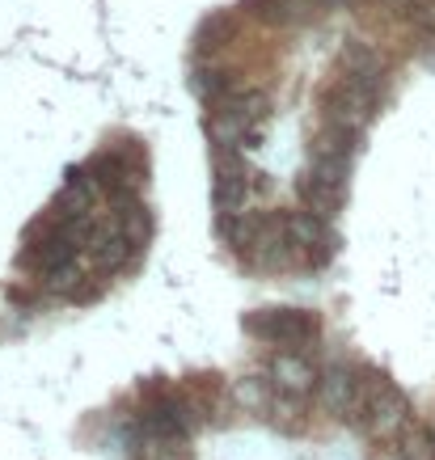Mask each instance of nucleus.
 <instances>
[{
	"label": "nucleus",
	"instance_id": "8",
	"mask_svg": "<svg viewBox=\"0 0 435 460\" xmlns=\"http://www.w3.org/2000/svg\"><path fill=\"white\" fill-rule=\"evenodd\" d=\"M271 385L280 397H292V402H305L317 385H322V372L313 367V359H305L300 350H283L271 363Z\"/></svg>",
	"mask_w": 435,
	"mask_h": 460
},
{
	"label": "nucleus",
	"instance_id": "1",
	"mask_svg": "<svg viewBox=\"0 0 435 460\" xmlns=\"http://www.w3.org/2000/svg\"><path fill=\"white\" fill-rule=\"evenodd\" d=\"M351 153H355V136H351V131L325 127L322 136L313 140L309 169L300 173V203H305V211H313V216H317V220H325V224L342 211Z\"/></svg>",
	"mask_w": 435,
	"mask_h": 460
},
{
	"label": "nucleus",
	"instance_id": "7",
	"mask_svg": "<svg viewBox=\"0 0 435 460\" xmlns=\"http://www.w3.org/2000/svg\"><path fill=\"white\" fill-rule=\"evenodd\" d=\"M317 397L322 405L334 414V419L351 422L355 414V397H360V367H347V363H325L322 367V385H317Z\"/></svg>",
	"mask_w": 435,
	"mask_h": 460
},
{
	"label": "nucleus",
	"instance_id": "13",
	"mask_svg": "<svg viewBox=\"0 0 435 460\" xmlns=\"http://www.w3.org/2000/svg\"><path fill=\"white\" fill-rule=\"evenodd\" d=\"M397 4H414V0H397Z\"/></svg>",
	"mask_w": 435,
	"mask_h": 460
},
{
	"label": "nucleus",
	"instance_id": "9",
	"mask_svg": "<svg viewBox=\"0 0 435 460\" xmlns=\"http://www.w3.org/2000/svg\"><path fill=\"white\" fill-rule=\"evenodd\" d=\"M241 9L258 22H267V26H292L296 17V4L292 0H241Z\"/></svg>",
	"mask_w": 435,
	"mask_h": 460
},
{
	"label": "nucleus",
	"instance_id": "14",
	"mask_svg": "<svg viewBox=\"0 0 435 460\" xmlns=\"http://www.w3.org/2000/svg\"><path fill=\"white\" fill-rule=\"evenodd\" d=\"M322 4H338V0H322Z\"/></svg>",
	"mask_w": 435,
	"mask_h": 460
},
{
	"label": "nucleus",
	"instance_id": "4",
	"mask_svg": "<svg viewBox=\"0 0 435 460\" xmlns=\"http://www.w3.org/2000/svg\"><path fill=\"white\" fill-rule=\"evenodd\" d=\"M283 228H288V253L300 258L305 266H325L334 258V233L313 211H288Z\"/></svg>",
	"mask_w": 435,
	"mask_h": 460
},
{
	"label": "nucleus",
	"instance_id": "11",
	"mask_svg": "<svg viewBox=\"0 0 435 460\" xmlns=\"http://www.w3.org/2000/svg\"><path fill=\"white\" fill-rule=\"evenodd\" d=\"M233 39V17L228 13H216V17H208L203 26H199V51H220L225 42Z\"/></svg>",
	"mask_w": 435,
	"mask_h": 460
},
{
	"label": "nucleus",
	"instance_id": "3",
	"mask_svg": "<svg viewBox=\"0 0 435 460\" xmlns=\"http://www.w3.org/2000/svg\"><path fill=\"white\" fill-rule=\"evenodd\" d=\"M245 334L262 338L271 347L296 350L322 334V317L309 313V308H258V313L245 317Z\"/></svg>",
	"mask_w": 435,
	"mask_h": 460
},
{
	"label": "nucleus",
	"instance_id": "10",
	"mask_svg": "<svg viewBox=\"0 0 435 460\" xmlns=\"http://www.w3.org/2000/svg\"><path fill=\"white\" fill-rule=\"evenodd\" d=\"M397 444H402V456H406V460H435L431 427H419V422H410L406 435H402Z\"/></svg>",
	"mask_w": 435,
	"mask_h": 460
},
{
	"label": "nucleus",
	"instance_id": "15",
	"mask_svg": "<svg viewBox=\"0 0 435 460\" xmlns=\"http://www.w3.org/2000/svg\"><path fill=\"white\" fill-rule=\"evenodd\" d=\"M431 439H435V427H431Z\"/></svg>",
	"mask_w": 435,
	"mask_h": 460
},
{
	"label": "nucleus",
	"instance_id": "2",
	"mask_svg": "<svg viewBox=\"0 0 435 460\" xmlns=\"http://www.w3.org/2000/svg\"><path fill=\"white\" fill-rule=\"evenodd\" d=\"M410 397L377 367H360V397H355L351 427L368 431L372 439H402L410 427Z\"/></svg>",
	"mask_w": 435,
	"mask_h": 460
},
{
	"label": "nucleus",
	"instance_id": "6",
	"mask_svg": "<svg viewBox=\"0 0 435 460\" xmlns=\"http://www.w3.org/2000/svg\"><path fill=\"white\" fill-rule=\"evenodd\" d=\"M245 195H250V169L237 153H216V169H211V203L216 211L233 220L245 208Z\"/></svg>",
	"mask_w": 435,
	"mask_h": 460
},
{
	"label": "nucleus",
	"instance_id": "12",
	"mask_svg": "<svg viewBox=\"0 0 435 460\" xmlns=\"http://www.w3.org/2000/svg\"><path fill=\"white\" fill-rule=\"evenodd\" d=\"M140 460H191V444L186 439H144Z\"/></svg>",
	"mask_w": 435,
	"mask_h": 460
},
{
	"label": "nucleus",
	"instance_id": "5",
	"mask_svg": "<svg viewBox=\"0 0 435 460\" xmlns=\"http://www.w3.org/2000/svg\"><path fill=\"white\" fill-rule=\"evenodd\" d=\"M191 427H195V410L173 393H156L140 410L144 439H191Z\"/></svg>",
	"mask_w": 435,
	"mask_h": 460
}]
</instances>
